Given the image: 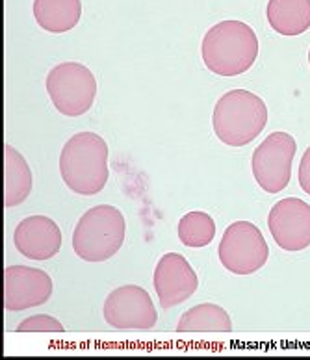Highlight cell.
I'll use <instances>...</instances> for the list:
<instances>
[{
  "label": "cell",
  "mask_w": 310,
  "mask_h": 360,
  "mask_svg": "<svg viewBox=\"0 0 310 360\" xmlns=\"http://www.w3.org/2000/svg\"><path fill=\"white\" fill-rule=\"evenodd\" d=\"M268 229L273 242L286 252L310 248V205L297 197H286L269 210Z\"/></svg>",
  "instance_id": "obj_9"
},
{
  "label": "cell",
  "mask_w": 310,
  "mask_h": 360,
  "mask_svg": "<svg viewBox=\"0 0 310 360\" xmlns=\"http://www.w3.org/2000/svg\"><path fill=\"white\" fill-rule=\"evenodd\" d=\"M179 240L191 249L207 248L216 238V221L207 212H188L179 221Z\"/></svg>",
  "instance_id": "obj_17"
},
{
  "label": "cell",
  "mask_w": 310,
  "mask_h": 360,
  "mask_svg": "<svg viewBox=\"0 0 310 360\" xmlns=\"http://www.w3.org/2000/svg\"><path fill=\"white\" fill-rule=\"evenodd\" d=\"M309 63H310V51H309Z\"/></svg>",
  "instance_id": "obj_20"
},
{
  "label": "cell",
  "mask_w": 310,
  "mask_h": 360,
  "mask_svg": "<svg viewBox=\"0 0 310 360\" xmlns=\"http://www.w3.org/2000/svg\"><path fill=\"white\" fill-rule=\"evenodd\" d=\"M17 330L19 333H63V325L52 316L39 314L21 321Z\"/></svg>",
  "instance_id": "obj_18"
},
{
  "label": "cell",
  "mask_w": 310,
  "mask_h": 360,
  "mask_svg": "<svg viewBox=\"0 0 310 360\" xmlns=\"http://www.w3.org/2000/svg\"><path fill=\"white\" fill-rule=\"evenodd\" d=\"M297 143L292 134L273 132L264 139L254 149L251 158V167L257 184L266 193H280L286 190L292 179V164H294Z\"/></svg>",
  "instance_id": "obj_7"
},
{
  "label": "cell",
  "mask_w": 310,
  "mask_h": 360,
  "mask_svg": "<svg viewBox=\"0 0 310 360\" xmlns=\"http://www.w3.org/2000/svg\"><path fill=\"white\" fill-rule=\"evenodd\" d=\"M45 86L54 108L65 117L89 112L97 97L95 75L78 62H63L51 69Z\"/></svg>",
  "instance_id": "obj_5"
},
{
  "label": "cell",
  "mask_w": 310,
  "mask_h": 360,
  "mask_svg": "<svg viewBox=\"0 0 310 360\" xmlns=\"http://www.w3.org/2000/svg\"><path fill=\"white\" fill-rule=\"evenodd\" d=\"M299 186L301 190L310 195V147L305 150L299 164Z\"/></svg>",
  "instance_id": "obj_19"
},
{
  "label": "cell",
  "mask_w": 310,
  "mask_h": 360,
  "mask_svg": "<svg viewBox=\"0 0 310 360\" xmlns=\"http://www.w3.org/2000/svg\"><path fill=\"white\" fill-rule=\"evenodd\" d=\"M34 19L43 30L63 34L72 30L82 17V0H34Z\"/></svg>",
  "instance_id": "obj_14"
},
{
  "label": "cell",
  "mask_w": 310,
  "mask_h": 360,
  "mask_svg": "<svg viewBox=\"0 0 310 360\" xmlns=\"http://www.w3.org/2000/svg\"><path fill=\"white\" fill-rule=\"evenodd\" d=\"M60 173L69 190L78 195H97L110 179L108 143L93 132H78L63 145Z\"/></svg>",
  "instance_id": "obj_2"
},
{
  "label": "cell",
  "mask_w": 310,
  "mask_h": 360,
  "mask_svg": "<svg viewBox=\"0 0 310 360\" xmlns=\"http://www.w3.org/2000/svg\"><path fill=\"white\" fill-rule=\"evenodd\" d=\"M124 234L127 223L115 206H93L72 231V251L86 262H106L123 248Z\"/></svg>",
  "instance_id": "obj_4"
},
{
  "label": "cell",
  "mask_w": 310,
  "mask_h": 360,
  "mask_svg": "<svg viewBox=\"0 0 310 360\" xmlns=\"http://www.w3.org/2000/svg\"><path fill=\"white\" fill-rule=\"evenodd\" d=\"M52 295L49 273L28 266H10L4 269V309L8 312L41 307Z\"/></svg>",
  "instance_id": "obj_10"
},
{
  "label": "cell",
  "mask_w": 310,
  "mask_h": 360,
  "mask_svg": "<svg viewBox=\"0 0 310 360\" xmlns=\"http://www.w3.org/2000/svg\"><path fill=\"white\" fill-rule=\"evenodd\" d=\"M268 124V106L247 89L227 91L216 103L212 127L217 139L228 147H245L262 134Z\"/></svg>",
  "instance_id": "obj_3"
},
{
  "label": "cell",
  "mask_w": 310,
  "mask_h": 360,
  "mask_svg": "<svg viewBox=\"0 0 310 360\" xmlns=\"http://www.w3.org/2000/svg\"><path fill=\"white\" fill-rule=\"evenodd\" d=\"M179 333H231L233 319L219 304L202 303L186 310L176 325Z\"/></svg>",
  "instance_id": "obj_16"
},
{
  "label": "cell",
  "mask_w": 310,
  "mask_h": 360,
  "mask_svg": "<svg viewBox=\"0 0 310 360\" xmlns=\"http://www.w3.org/2000/svg\"><path fill=\"white\" fill-rule=\"evenodd\" d=\"M32 171L25 156L11 145L4 147V206L13 208L28 199L32 193Z\"/></svg>",
  "instance_id": "obj_15"
},
{
  "label": "cell",
  "mask_w": 310,
  "mask_h": 360,
  "mask_svg": "<svg viewBox=\"0 0 310 360\" xmlns=\"http://www.w3.org/2000/svg\"><path fill=\"white\" fill-rule=\"evenodd\" d=\"M266 17L280 36H301L310 28V0H268Z\"/></svg>",
  "instance_id": "obj_13"
},
{
  "label": "cell",
  "mask_w": 310,
  "mask_h": 360,
  "mask_svg": "<svg viewBox=\"0 0 310 360\" xmlns=\"http://www.w3.org/2000/svg\"><path fill=\"white\" fill-rule=\"evenodd\" d=\"M219 262L234 275H253L266 266L269 248L262 231L251 221L228 225L219 242Z\"/></svg>",
  "instance_id": "obj_6"
},
{
  "label": "cell",
  "mask_w": 310,
  "mask_h": 360,
  "mask_svg": "<svg viewBox=\"0 0 310 360\" xmlns=\"http://www.w3.org/2000/svg\"><path fill=\"white\" fill-rule=\"evenodd\" d=\"M202 62L217 77H238L253 68L259 56V37L242 21H221L205 34Z\"/></svg>",
  "instance_id": "obj_1"
},
{
  "label": "cell",
  "mask_w": 310,
  "mask_h": 360,
  "mask_svg": "<svg viewBox=\"0 0 310 360\" xmlns=\"http://www.w3.org/2000/svg\"><path fill=\"white\" fill-rule=\"evenodd\" d=\"M13 243L22 257L43 262L60 252L62 231L47 216L25 217L13 232Z\"/></svg>",
  "instance_id": "obj_12"
},
{
  "label": "cell",
  "mask_w": 310,
  "mask_h": 360,
  "mask_svg": "<svg viewBox=\"0 0 310 360\" xmlns=\"http://www.w3.org/2000/svg\"><path fill=\"white\" fill-rule=\"evenodd\" d=\"M153 283L162 309H173L176 304H182L199 288L197 273L179 252H167L158 260Z\"/></svg>",
  "instance_id": "obj_11"
},
{
  "label": "cell",
  "mask_w": 310,
  "mask_h": 360,
  "mask_svg": "<svg viewBox=\"0 0 310 360\" xmlns=\"http://www.w3.org/2000/svg\"><path fill=\"white\" fill-rule=\"evenodd\" d=\"M103 314L110 327L123 330H149L158 321L149 292L136 284H124L110 292Z\"/></svg>",
  "instance_id": "obj_8"
}]
</instances>
